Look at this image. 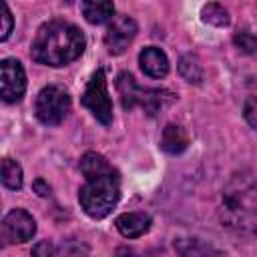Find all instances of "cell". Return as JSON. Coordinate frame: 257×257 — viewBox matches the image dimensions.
Listing matches in <instances>:
<instances>
[{
	"label": "cell",
	"instance_id": "1",
	"mask_svg": "<svg viewBox=\"0 0 257 257\" xmlns=\"http://www.w3.org/2000/svg\"><path fill=\"white\" fill-rule=\"evenodd\" d=\"M84 34L64 20H52L38 28L30 54L36 62L64 66L84 52Z\"/></svg>",
	"mask_w": 257,
	"mask_h": 257
},
{
	"label": "cell",
	"instance_id": "2",
	"mask_svg": "<svg viewBox=\"0 0 257 257\" xmlns=\"http://www.w3.org/2000/svg\"><path fill=\"white\" fill-rule=\"evenodd\" d=\"M223 219L241 231L257 233V187L245 177L233 179L223 195Z\"/></svg>",
	"mask_w": 257,
	"mask_h": 257
},
{
	"label": "cell",
	"instance_id": "3",
	"mask_svg": "<svg viewBox=\"0 0 257 257\" xmlns=\"http://www.w3.org/2000/svg\"><path fill=\"white\" fill-rule=\"evenodd\" d=\"M116 90H118L120 102L126 110L141 106L151 116H155L161 110H165L167 106H171L173 100L177 98V94L167 88H141L135 82L133 74H128V72H120L116 76Z\"/></svg>",
	"mask_w": 257,
	"mask_h": 257
},
{
	"label": "cell",
	"instance_id": "4",
	"mask_svg": "<svg viewBox=\"0 0 257 257\" xmlns=\"http://www.w3.org/2000/svg\"><path fill=\"white\" fill-rule=\"evenodd\" d=\"M120 189H118V175H102L94 179H86V183L80 187L78 201L86 215L92 219L106 217L118 203Z\"/></svg>",
	"mask_w": 257,
	"mask_h": 257
},
{
	"label": "cell",
	"instance_id": "5",
	"mask_svg": "<svg viewBox=\"0 0 257 257\" xmlns=\"http://www.w3.org/2000/svg\"><path fill=\"white\" fill-rule=\"evenodd\" d=\"M34 110L40 122L58 124L64 120L66 112L70 110V96L62 86H56V84L44 86L36 96Z\"/></svg>",
	"mask_w": 257,
	"mask_h": 257
},
{
	"label": "cell",
	"instance_id": "6",
	"mask_svg": "<svg viewBox=\"0 0 257 257\" xmlns=\"http://www.w3.org/2000/svg\"><path fill=\"white\" fill-rule=\"evenodd\" d=\"M82 104L92 112V116L102 122V124H110L112 122V102H110V96H108V88H106V76H104V70L98 68L86 88H84V94H82Z\"/></svg>",
	"mask_w": 257,
	"mask_h": 257
},
{
	"label": "cell",
	"instance_id": "7",
	"mask_svg": "<svg viewBox=\"0 0 257 257\" xmlns=\"http://www.w3.org/2000/svg\"><path fill=\"white\" fill-rule=\"evenodd\" d=\"M0 233H2L4 245L24 243V241L32 239V235L36 233V223H34L32 215L26 213L24 209H12V211L2 219Z\"/></svg>",
	"mask_w": 257,
	"mask_h": 257
},
{
	"label": "cell",
	"instance_id": "8",
	"mask_svg": "<svg viewBox=\"0 0 257 257\" xmlns=\"http://www.w3.org/2000/svg\"><path fill=\"white\" fill-rule=\"evenodd\" d=\"M0 88L6 102H16L26 90V74L16 58H4L0 64Z\"/></svg>",
	"mask_w": 257,
	"mask_h": 257
},
{
	"label": "cell",
	"instance_id": "9",
	"mask_svg": "<svg viewBox=\"0 0 257 257\" xmlns=\"http://www.w3.org/2000/svg\"><path fill=\"white\" fill-rule=\"evenodd\" d=\"M135 36H137V22L124 14L114 16L106 34H104V44H106L110 54H120L133 42Z\"/></svg>",
	"mask_w": 257,
	"mask_h": 257
},
{
	"label": "cell",
	"instance_id": "10",
	"mask_svg": "<svg viewBox=\"0 0 257 257\" xmlns=\"http://www.w3.org/2000/svg\"><path fill=\"white\" fill-rule=\"evenodd\" d=\"M139 62H141L143 72L149 74V76H153V78H163L169 72V58L157 46L143 48L141 54H139Z\"/></svg>",
	"mask_w": 257,
	"mask_h": 257
},
{
	"label": "cell",
	"instance_id": "11",
	"mask_svg": "<svg viewBox=\"0 0 257 257\" xmlns=\"http://www.w3.org/2000/svg\"><path fill=\"white\" fill-rule=\"evenodd\" d=\"M114 225L120 231V235H124L128 239H137L149 231L151 217L147 213H122L116 217Z\"/></svg>",
	"mask_w": 257,
	"mask_h": 257
},
{
	"label": "cell",
	"instance_id": "12",
	"mask_svg": "<svg viewBox=\"0 0 257 257\" xmlns=\"http://www.w3.org/2000/svg\"><path fill=\"white\" fill-rule=\"evenodd\" d=\"M175 249L181 257H223L213 245L197 237H179L175 239Z\"/></svg>",
	"mask_w": 257,
	"mask_h": 257
},
{
	"label": "cell",
	"instance_id": "13",
	"mask_svg": "<svg viewBox=\"0 0 257 257\" xmlns=\"http://www.w3.org/2000/svg\"><path fill=\"white\" fill-rule=\"evenodd\" d=\"M189 147V135L179 124H167L161 135V149L169 155H181Z\"/></svg>",
	"mask_w": 257,
	"mask_h": 257
},
{
	"label": "cell",
	"instance_id": "14",
	"mask_svg": "<svg viewBox=\"0 0 257 257\" xmlns=\"http://www.w3.org/2000/svg\"><path fill=\"white\" fill-rule=\"evenodd\" d=\"M80 171L86 179H94V177H102V175H110V173H116L110 163L98 155V153H86L82 159H80Z\"/></svg>",
	"mask_w": 257,
	"mask_h": 257
},
{
	"label": "cell",
	"instance_id": "15",
	"mask_svg": "<svg viewBox=\"0 0 257 257\" xmlns=\"http://www.w3.org/2000/svg\"><path fill=\"white\" fill-rule=\"evenodd\" d=\"M80 10L90 24H104L114 14L112 2H82Z\"/></svg>",
	"mask_w": 257,
	"mask_h": 257
},
{
	"label": "cell",
	"instance_id": "16",
	"mask_svg": "<svg viewBox=\"0 0 257 257\" xmlns=\"http://www.w3.org/2000/svg\"><path fill=\"white\" fill-rule=\"evenodd\" d=\"M2 183H4V187L12 189V191L22 187V169L16 161H12V159L2 161Z\"/></svg>",
	"mask_w": 257,
	"mask_h": 257
},
{
	"label": "cell",
	"instance_id": "17",
	"mask_svg": "<svg viewBox=\"0 0 257 257\" xmlns=\"http://www.w3.org/2000/svg\"><path fill=\"white\" fill-rule=\"evenodd\" d=\"M201 16L205 22L215 26H227L229 24V12L221 4H205L201 10Z\"/></svg>",
	"mask_w": 257,
	"mask_h": 257
},
{
	"label": "cell",
	"instance_id": "18",
	"mask_svg": "<svg viewBox=\"0 0 257 257\" xmlns=\"http://www.w3.org/2000/svg\"><path fill=\"white\" fill-rule=\"evenodd\" d=\"M179 72H181V76H183L187 82H201V78H203L201 64H199L197 58H193V56H183V58H181V62H179Z\"/></svg>",
	"mask_w": 257,
	"mask_h": 257
},
{
	"label": "cell",
	"instance_id": "19",
	"mask_svg": "<svg viewBox=\"0 0 257 257\" xmlns=\"http://www.w3.org/2000/svg\"><path fill=\"white\" fill-rule=\"evenodd\" d=\"M233 42L245 54H253L257 50V36H253L251 32H245V30L243 32H237L235 38H233Z\"/></svg>",
	"mask_w": 257,
	"mask_h": 257
},
{
	"label": "cell",
	"instance_id": "20",
	"mask_svg": "<svg viewBox=\"0 0 257 257\" xmlns=\"http://www.w3.org/2000/svg\"><path fill=\"white\" fill-rule=\"evenodd\" d=\"M0 20H2V28H0V40H6L12 32V14L8 10V6L4 2H0Z\"/></svg>",
	"mask_w": 257,
	"mask_h": 257
},
{
	"label": "cell",
	"instance_id": "21",
	"mask_svg": "<svg viewBox=\"0 0 257 257\" xmlns=\"http://www.w3.org/2000/svg\"><path fill=\"white\" fill-rule=\"evenodd\" d=\"M243 112H245L247 122H249L253 128H257V94H251V96L247 98Z\"/></svg>",
	"mask_w": 257,
	"mask_h": 257
},
{
	"label": "cell",
	"instance_id": "22",
	"mask_svg": "<svg viewBox=\"0 0 257 257\" xmlns=\"http://www.w3.org/2000/svg\"><path fill=\"white\" fill-rule=\"evenodd\" d=\"M32 255L34 257H56V247L50 241H40L34 245Z\"/></svg>",
	"mask_w": 257,
	"mask_h": 257
},
{
	"label": "cell",
	"instance_id": "23",
	"mask_svg": "<svg viewBox=\"0 0 257 257\" xmlns=\"http://www.w3.org/2000/svg\"><path fill=\"white\" fill-rule=\"evenodd\" d=\"M56 257H82L80 247L74 243H66L62 247H56Z\"/></svg>",
	"mask_w": 257,
	"mask_h": 257
},
{
	"label": "cell",
	"instance_id": "24",
	"mask_svg": "<svg viewBox=\"0 0 257 257\" xmlns=\"http://www.w3.org/2000/svg\"><path fill=\"white\" fill-rule=\"evenodd\" d=\"M116 257H157V255H149V253H139L137 249L131 247H120L116 251Z\"/></svg>",
	"mask_w": 257,
	"mask_h": 257
},
{
	"label": "cell",
	"instance_id": "25",
	"mask_svg": "<svg viewBox=\"0 0 257 257\" xmlns=\"http://www.w3.org/2000/svg\"><path fill=\"white\" fill-rule=\"evenodd\" d=\"M34 189H36L38 195H42V197L48 195V191H50L48 187H44V181H42V179H36V181H34Z\"/></svg>",
	"mask_w": 257,
	"mask_h": 257
}]
</instances>
